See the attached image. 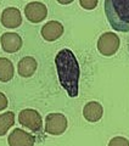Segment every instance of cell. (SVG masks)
<instances>
[{"label":"cell","instance_id":"obj_1","mask_svg":"<svg viewBox=\"0 0 129 146\" xmlns=\"http://www.w3.org/2000/svg\"><path fill=\"white\" fill-rule=\"evenodd\" d=\"M55 66L62 88L66 90L68 96L77 98L79 91L80 70L74 54L70 49L60 50L55 57Z\"/></svg>","mask_w":129,"mask_h":146},{"label":"cell","instance_id":"obj_2","mask_svg":"<svg viewBox=\"0 0 129 146\" xmlns=\"http://www.w3.org/2000/svg\"><path fill=\"white\" fill-rule=\"evenodd\" d=\"M105 13L114 31L129 32V0H106Z\"/></svg>","mask_w":129,"mask_h":146},{"label":"cell","instance_id":"obj_3","mask_svg":"<svg viewBox=\"0 0 129 146\" xmlns=\"http://www.w3.org/2000/svg\"><path fill=\"white\" fill-rule=\"evenodd\" d=\"M18 122L32 131H39L43 128V119L38 111L33 108H25L18 115Z\"/></svg>","mask_w":129,"mask_h":146},{"label":"cell","instance_id":"obj_4","mask_svg":"<svg viewBox=\"0 0 129 146\" xmlns=\"http://www.w3.org/2000/svg\"><path fill=\"white\" fill-rule=\"evenodd\" d=\"M119 38L112 32H106L98 40V50L104 56H112L119 49Z\"/></svg>","mask_w":129,"mask_h":146},{"label":"cell","instance_id":"obj_5","mask_svg":"<svg viewBox=\"0 0 129 146\" xmlns=\"http://www.w3.org/2000/svg\"><path fill=\"white\" fill-rule=\"evenodd\" d=\"M67 129V118L62 113H49L45 118V131L50 135H61Z\"/></svg>","mask_w":129,"mask_h":146},{"label":"cell","instance_id":"obj_6","mask_svg":"<svg viewBox=\"0 0 129 146\" xmlns=\"http://www.w3.org/2000/svg\"><path fill=\"white\" fill-rule=\"evenodd\" d=\"M25 15L27 20L32 23H39L44 21L48 16V9L40 1H32L28 3L25 7Z\"/></svg>","mask_w":129,"mask_h":146},{"label":"cell","instance_id":"obj_7","mask_svg":"<svg viewBox=\"0 0 129 146\" xmlns=\"http://www.w3.org/2000/svg\"><path fill=\"white\" fill-rule=\"evenodd\" d=\"M7 143L10 146H34L35 139L31 133H27L23 129L16 128L9 135Z\"/></svg>","mask_w":129,"mask_h":146},{"label":"cell","instance_id":"obj_8","mask_svg":"<svg viewBox=\"0 0 129 146\" xmlns=\"http://www.w3.org/2000/svg\"><path fill=\"white\" fill-rule=\"evenodd\" d=\"M1 25L6 28H17L22 23V16L17 7H7L3 11Z\"/></svg>","mask_w":129,"mask_h":146},{"label":"cell","instance_id":"obj_9","mask_svg":"<svg viewBox=\"0 0 129 146\" xmlns=\"http://www.w3.org/2000/svg\"><path fill=\"white\" fill-rule=\"evenodd\" d=\"M40 33L47 42H54L63 34V26L57 21H49L41 27Z\"/></svg>","mask_w":129,"mask_h":146},{"label":"cell","instance_id":"obj_10","mask_svg":"<svg viewBox=\"0 0 129 146\" xmlns=\"http://www.w3.org/2000/svg\"><path fill=\"white\" fill-rule=\"evenodd\" d=\"M3 50L7 54L18 51L22 48V38L16 33H4L0 38Z\"/></svg>","mask_w":129,"mask_h":146},{"label":"cell","instance_id":"obj_11","mask_svg":"<svg viewBox=\"0 0 129 146\" xmlns=\"http://www.w3.org/2000/svg\"><path fill=\"white\" fill-rule=\"evenodd\" d=\"M104 115V108L101 106L100 102L96 101H90L88 102L83 108V116L88 122L95 123L101 119V117Z\"/></svg>","mask_w":129,"mask_h":146},{"label":"cell","instance_id":"obj_12","mask_svg":"<svg viewBox=\"0 0 129 146\" xmlns=\"http://www.w3.org/2000/svg\"><path fill=\"white\" fill-rule=\"evenodd\" d=\"M37 67H38V63H37L35 58L32 56H26L23 58H21L20 62H18L17 71L21 77L28 78V77H32L35 73Z\"/></svg>","mask_w":129,"mask_h":146},{"label":"cell","instance_id":"obj_13","mask_svg":"<svg viewBox=\"0 0 129 146\" xmlns=\"http://www.w3.org/2000/svg\"><path fill=\"white\" fill-rule=\"evenodd\" d=\"M13 73H15V68L12 62L9 58L0 57V82L3 83L10 82L13 78Z\"/></svg>","mask_w":129,"mask_h":146},{"label":"cell","instance_id":"obj_14","mask_svg":"<svg viewBox=\"0 0 129 146\" xmlns=\"http://www.w3.org/2000/svg\"><path fill=\"white\" fill-rule=\"evenodd\" d=\"M15 124V113L5 112L0 115V136L5 135L6 131Z\"/></svg>","mask_w":129,"mask_h":146},{"label":"cell","instance_id":"obj_15","mask_svg":"<svg viewBox=\"0 0 129 146\" xmlns=\"http://www.w3.org/2000/svg\"><path fill=\"white\" fill-rule=\"evenodd\" d=\"M108 146H129V140L123 136H114L110 140Z\"/></svg>","mask_w":129,"mask_h":146},{"label":"cell","instance_id":"obj_16","mask_svg":"<svg viewBox=\"0 0 129 146\" xmlns=\"http://www.w3.org/2000/svg\"><path fill=\"white\" fill-rule=\"evenodd\" d=\"M79 4L83 9H86V10H93V9L98 6V1L96 0H80Z\"/></svg>","mask_w":129,"mask_h":146},{"label":"cell","instance_id":"obj_17","mask_svg":"<svg viewBox=\"0 0 129 146\" xmlns=\"http://www.w3.org/2000/svg\"><path fill=\"white\" fill-rule=\"evenodd\" d=\"M7 105H9V100L6 98V95L0 91V111L5 110L7 107Z\"/></svg>","mask_w":129,"mask_h":146}]
</instances>
